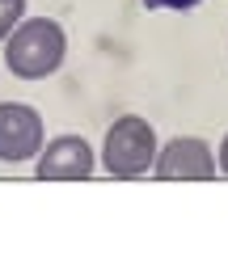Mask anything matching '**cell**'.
Returning a JSON list of instances; mask_svg holds the SVG:
<instances>
[{
    "label": "cell",
    "instance_id": "cell-7",
    "mask_svg": "<svg viewBox=\"0 0 228 253\" xmlns=\"http://www.w3.org/2000/svg\"><path fill=\"white\" fill-rule=\"evenodd\" d=\"M144 4H148V9H178V13H182V9H194L199 0H144Z\"/></svg>",
    "mask_w": 228,
    "mask_h": 253
},
{
    "label": "cell",
    "instance_id": "cell-8",
    "mask_svg": "<svg viewBox=\"0 0 228 253\" xmlns=\"http://www.w3.org/2000/svg\"><path fill=\"white\" fill-rule=\"evenodd\" d=\"M220 169L228 173V135H224V144H220Z\"/></svg>",
    "mask_w": 228,
    "mask_h": 253
},
{
    "label": "cell",
    "instance_id": "cell-4",
    "mask_svg": "<svg viewBox=\"0 0 228 253\" xmlns=\"http://www.w3.org/2000/svg\"><path fill=\"white\" fill-rule=\"evenodd\" d=\"M34 173L43 181H81L93 173V148L81 135H55L34 156Z\"/></svg>",
    "mask_w": 228,
    "mask_h": 253
},
{
    "label": "cell",
    "instance_id": "cell-2",
    "mask_svg": "<svg viewBox=\"0 0 228 253\" xmlns=\"http://www.w3.org/2000/svg\"><path fill=\"white\" fill-rule=\"evenodd\" d=\"M156 131L148 126V118L139 114H123L119 123L106 131V144H101V165L114 177H139L156 165Z\"/></svg>",
    "mask_w": 228,
    "mask_h": 253
},
{
    "label": "cell",
    "instance_id": "cell-6",
    "mask_svg": "<svg viewBox=\"0 0 228 253\" xmlns=\"http://www.w3.org/2000/svg\"><path fill=\"white\" fill-rule=\"evenodd\" d=\"M26 21V0H0V42Z\"/></svg>",
    "mask_w": 228,
    "mask_h": 253
},
{
    "label": "cell",
    "instance_id": "cell-1",
    "mask_svg": "<svg viewBox=\"0 0 228 253\" xmlns=\"http://www.w3.org/2000/svg\"><path fill=\"white\" fill-rule=\"evenodd\" d=\"M68 55V38L59 21L51 17H26L9 38H4V63L21 81H43L51 76Z\"/></svg>",
    "mask_w": 228,
    "mask_h": 253
},
{
    "label": "cell",
    "instance_id": "cell-3",
    "mask_svg": "<svg viewBox=\"0 0 228 253\" xmlns=\"http://www.w3.org/2000/svg\"><path fill=\"white\" fill-rule=\"evenodd\" d=\"M43 118L26 101H0V161L4 165H26L43 152Z\"/></svg>",
    "mask_w": 228,
    "mask_h": 253
},
{
    "label": "cell",
    "instance_id": "cell-5",
    "mask_svg": "<svg viewBox=\"0 0 228 253\" xmlns=\"http://www.w3.org/2000/svg\"><path fill=\"white\" fill-rule=\"evenodd\" d=\"M156 173L169 181H207L216 177V156L199 135H178L156 152Z\"/></svg>",
    "mask_w": 228,
    "mask_h": 253
}]
</instances>
